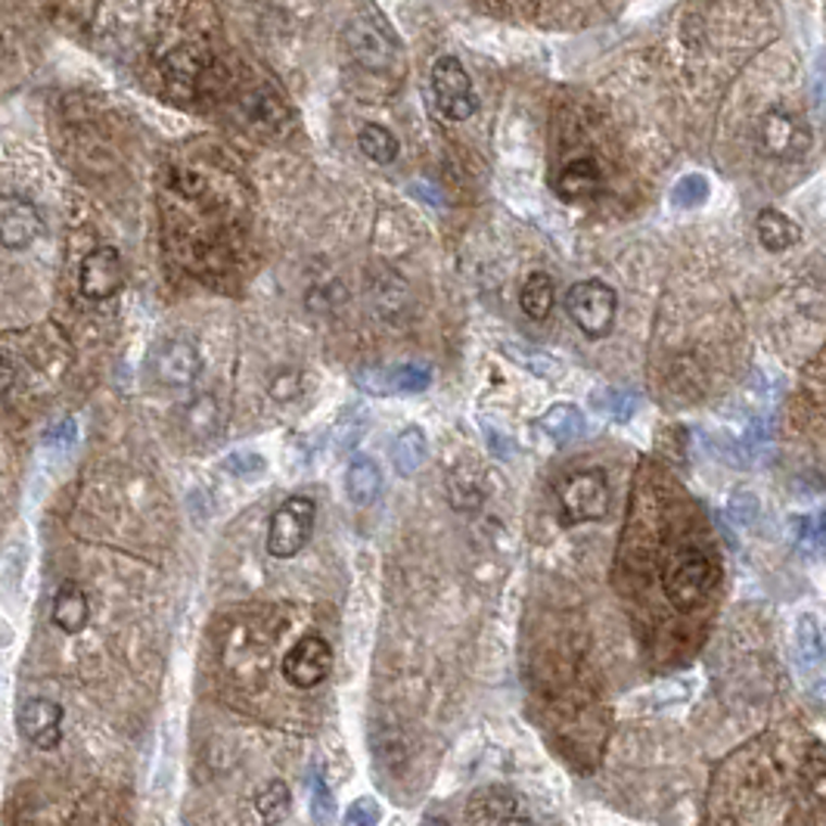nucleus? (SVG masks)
Instances as JSON below:
<instances>
[{
    "label": "nucleus",
    "instance_id": "17",
    "mask_svg": "<svg viewBox=\"0 0 826 826\" xmlns=\"http://www.w3.org/2000/svg\"><path fill=\"white\" fill-rule=\"evenodd\" d=\"M755 230H759L761 246L767 252H786L802 239L799 224L789 215H783L780 209H761L759 217H755Z\"/></svg>",
    "mask_w": 826,
    "mask_h": 826
},
{
    "label": "nucleus",
    "instance_id": "24",
    "mask_svg": "<svg viewBox=\"0 0 826 826\" xmlns=\"http://www.w3.org/2000/svg\"><path fill=\"white\" fill-rule=\"evenodd\" d=\"M242 103L249 109L252 122H259L264 128H283V122H286V107H283L277 93H271V90H252Z\"/></svg>",
    "mask_w": 826,
    "mask_h": 826
},
{
    "label": "nucleus",
    "instance_id": "7",
    "mask_svg": "<svg viewBox=\"0 0 826 826\" xmlns=\"http://www.w3.org/2000/svg\"><path fill=\"white\" fill-rule=\"evenodd\" d=\"M329 672H333V647L321 634H304L302 640L283 655V677L299 690L321 687Z\"/></svg>",
    "mask_w": 826,
    "mask_h": 826
},
{
    "label": "nucleus",
    "instance_id": "26",
    "mask_svg": "<svg viewBox=\"0 0 826 826\" xmlns=\"http://www.w3.org/2000/svg\"><path fill=\"white\" fill-rule=\"evenodd\" d=\"M672 199L677 209H696L709 199V180L702 174H687L674 184Z\"/></svg>",
    "mask_w": 826,
    "mask_h": 826
},
{
    "label": "nucleus",
    "instance_id": "27",
    "mask_svg": "<svg viewBox=\"0 0 826 826\" xmlns=\"http://www.w3.org/2000/svg\"><path fill=\"white\" fill-rule=\"evenodd\" d=\"M481 799L485 802V811H481V817L485 821H506V817H513L516 814V802H510V792L506 789H500V786H491V789H485V792H478L476 802Z\"/></svg>",
    "mask_w": 826,
    "mask_h": 826
},
{
    "label": "nucleus",
    "instance_id": "32",
    "mask_svg": "<svg viewBox=\"0 0 826 826\" xmlns=\"http://www.w3.org/2000/svg\"><path fill=\"white\" fill-rule=\"evenodd\" d=\"M811 538H814L817 547L824 543V525H821V516H814V520H799V543L808 547Z\"/></svg>",
    "mask_w": 826,
    "mask_h": 826
},
{
    "label": "nucleus",
    "instance_id": "37",
    "mask_svg": "<svg viewBox=\"0 0 826 826\" xmlns=\"http://www.w3.org/2000/svg\"><path fill=\"white\" fill-rule=\"evenodd\" d=\"M498 826H535V824H531V821H525V817H516V814H513V817L500 821Z\"/></svg>",
    "mask_w": 826,
    "mask_h": 826
},
{
    "label": "nucleus",
    "instance_id": "31",
    "mask_svg": "<svg viewBox=\"0 0 826 826\" xmlns=\"http://www.w3.org/2000/svg\"><path fill=\"white\" fill-rule=\"evenodd\" d=\"M224 466L234 473V476H261L264 473V460L259 454H234L224 460Z\"/></svg>",
    "mask_w": 826,
    "mask_h": 826
},
{
    "label": "nucleus",
    "instance_id": "29",
    "mask_svg": "<svg viewBox=\"0 0 826 826\" xmlns=\"http://www.w3.org/2000/svg\"><path fill=\"white\" fill-rule=\"evenodd\" d=\"M379 804L373 799H358L346 811V826H379Z\"/></svg>",
    "mask_w": 826,
    "mask_h": 826
},
{
    "label": "nucleus",
    "instance_id": "11",
    "mask_svg": "<svg viewBox=\"0 0 826 826\" xmlns=\"http://www.w3.org/2000/svg\"><path fill=\"white\" fill-rule=\"evenodd\" d=\"M41 237V215L25 196H0V246L10 252L28 249Z\"/></svg>",
    "mask_w": 826,
    "mask_h": 826
},
{
    "label": "nucleus",
    "instance_id": "33",
    "mask_svg": "<svg viewBox=\"0 0 826 826\" xmlns=\"http://www.w3.org/2000/svg\"><path fill=\"white\" fill-rule=\"evenodd\" d=\"M299 389H302L299 373H283L280 379L274 383V398H277V401H286L289 395H299Z\"/></svg>",
    "mask_w": 826,
    "mask_h": 826
},
{
    "label": "nucleus",
    "instance_id": "5",
    "mask_svg": "<svg viewBox=\"0 0 826 826\" xmlns=\"http://www.w3.org/2000/svg\"><path fill=\"white\" fill-rule=\"evenodd\" d=\"M560 513L565 525L597 522L609 513V478L603 470H578L563 478L560 491Z\"/></svg>",
    "mask_w": 826,
    "mask_h": 826
},
{
    "label": "nucleus",
    "instance_id": "14",
    "mask_svg": "<svg viewBox=\"0 0 826 826\" xmlns=\"http://www.w3.org/2000/svg\"><path fill=\"white\" fill-rule=\"evenodd\" d=\"M370 376H376V383L364 386L373 395H416L433 386V373L420 364H398L389 370H373Z\"/></svg>",
    "mask_w": 826,
    "mask_h": 826
},
{
    "label": "nucleus",
    "instance_id": "35",
    "mask_svg": "<svg viewBox=\"0 0 826 826\" xmlns=\"http://www.w3.org/2000/svg\"><path fill=\"white\" fill-rule=\"evenodd\" d=\"M13 383H16V367H13V364L0 354V395L13 389Z\"/></svg>",
    "mask_w": 826,
    "mask_h": 826
},
{
    "label": "nucleus",
    "instance_id": "9",
    "mask_svg": "<svg viewBox=\"0 0 826 826\" xmlns=\"http://www.w3.org/2000/svg\"><path fill=\"white\" fill-rule=\"evenodd\" d=\"M122 286H125V261L118 255V249L100 246L87 252L78 267V289L87 302H107L122 292Z\"/></svg>",
    "mask_w": 826,
    "mask_h": 826
},
{
    "label": "nucleus",
    "instance_id": "20",
    "mask_svg": "<svg viewBox=\"0 0 826 826\" xmlns=\"http://www.w3.org/2000/svg\"><path fill=\"white\" fill-rule=\"evenodd\" d=\"M538 426H541V433L547 438H553L556 445H563V441H572V438H578V435L585 433V416H581V411L575 404H553L550 411L541 413Z\"/></svg>",
    "mask_w": 826,
    "mask_h": 826
},
{
    "label": "nucleus",
    "instance_id": "2",
    "mask_svg": "<svg viewBox=\"0 0 826 826\" xmlns=\"http://www.w3.org/2000/svg\"><path fill=\"white\" fill-rule=\"evenodd\" d=\"M715 581L717 568L712 563V556L696 550V547L680 550L672 560V565L665 568V575H662L665 597L677 612H693V609L702 606Z\"/></svg>",
    "mask_w": 826,
    "mask_h": 826
},
{
    "label": "nucleus",
    "instance_id": "22",
    "mask_svg": "<svg viewBox=\"0 0 826 826\" xmlns=\"http://www.w3.org/2000/svg\"><path fill=\"white\" fill-rule=\"evenodd\" d=\"M289 808H292V796H289V786L283 780H271L267 786H261V792L255 796V811H259L264 826L283 824Z\"/></svg>",
    "mask_w": 826,
    "mask_h": 826
},
{
    "label": "nucleus",
    "instance_id": "6",
    "mask_svg": "<svg viewBox=\"0 0 826 826\" xmlns=\"http://www.w3.org/2000/svg\"><path fill=\"white\" fill-rule=\"evenodd\" d=\"M433 97L438 112L448 122H466L470 115H476V93L473 82L466 75L463 63L456 57H438L433 65Z\"/></svg>",
    "mask_w": 826,
    "mask_h": 826
},
{
    "label": "nucleus",
    "instance_id": "25",
    "mask_svg": "<svg viewBox=\"0 0 826 826\" xmlns=\"http://www.w3.org/2000/svg\"><path fill=\"white\" fill-rule=\"evenodd\" d=\"M593 408L612 416V420H628L630 413L637 411V395L628 389H618V386H609V389L593 391Z\"/></svg>",
    "mask_w": 826,
    "mask_h": 826
},
{
    "label": "nucleus",
    "instance_id": "28",
    "mask_svg": "<svg viewBox=\"0 0 826 826\" xmlns=\"http://www.w3.org/2000/svg\"><path fill=\"white\" fill-rule=\"evenodd\" d=\"M187 423H190V429H196L199 435H212L217 429V408L215 401L209 398V395H202L199 401L190 404V411H187Z\"/></svg>",
    "mask_w": 826,
    "mask_h": 826
},
{
    "label": "nucleus",
    "instance_id": "13",
    "mask_svg": "<svg viewBox=\"0 0 826 826\" xmlns=\"http://www.w3.org/2000/svg\"><path fill=\"white\" fill-rule=\"evenodd\" d=\"M603 187V172L593 159H572L568 165H563V172L556 174L553 180V193L560 196L563 202L575 205V202H587L600 193Z\"/></svg>",
    "mask_w": 826,
    "mask_h": 826
},
{
    "label": "nucleus",
    "instance_id": "18",
    "mask_svg": "<svg viewBox=\"0 0 826 826\" xmlns=\"http://www.w3.org/2000/svg\"><path fill=\"white\" fill-rule=\"evenodd\" d=\"M426 456H429V441L420 426H408L398 433L395 445H391V463H395L398 476H413L426 463Z\"/></svg>",
    "mask_w": 826,
    "mask_h": 826
},
{
    "label": "nucleus",
    "instance_id": "30",
    "mask_svg": "<svg viewBox=\"0 0 826 826\" xmlns=\"http://www.w3.org/2000/svg\"><path fill=\"white\" fill-rule=\"evenodd\" d=\"M804 777L814 783V796H817V802H821V799H824V777H826L824 746H821V742L811 749V755H808V761H804Z\"/></svg>",
    "mask_w": 826,
    "mask_h": 826
},
{
    "label": "nucleus",
    "instance_id": "16",
    "mask_svg": "<svg viewBox=\"0 0 826 826\" xmlns=\"http://www.w3.org/2000/svg\"><path fill=\"white\" fill-rule=\"evenodd\" d=\"M346 495L354 506H370L373 500L383 495V473L370 456H354L348 463L346 473Z\"/></svg>",
    "mask_w": 826,
    "mask_h": 826
},
{
    "label": "nucleus",
    "instance_id": "4",
    "mask_svg": "<svg viewBox=\"0 0 826 826\" xmlns=\"http://www.w3.org/2000/svg\"><path fill=\"white\" fill-rule=\"evenodd\" d=\"M317 516V503L308 495H292L274 510L271 525H267V553L277 560H292L302 553V547L311 538Z\"/></svg>",
    "mask_w": 826,
    "mask_h": 826
},
{
    "label": "nucleus",
    "instance_id": "12",
    "mask_svg": "<svg viewBox=\"0 0 826 826\" xmlns=\"http://www.w3.org/2000/svg\"><path fill=\"white\" fill-rule=\"evenodd\" d=\"M63 709L50 699H32L20 712V727L38 749H57L63 739Z\"/></svg>",
    "mask_w": 826,
    "mask_h": 826
},
{
    "label": "nucleus",
    "instance_id": "34",
    "mask_svg": "<svg viewBox=\"0 0 826 826\" xmlns=\"http://www.w3.org/2000/svg\"><path fill=\"white\" fill-rule=\"evenodd\" d=\"M174 184H177V190H180L184 196H196L199 190H202V177L193 172H177Z\"/></svg>",
    "mask_w": 826,
    "mask_h": 826
},
{
    "label": "nucleus",
    "instance_id": "38",
    "mask_svg": "<svg viewBox=\"0 0 826 826\" xmlns=\"http://www.w3.org/2000/svg\"><path fill=\"white\" fill-rule=\"evenodd\" d=\"M420 826H451V824H448V821H441V817H426Z\"/></svg>",
    "mask_w": 826,
    "mask_h": 826
},
{
    "label": "nucleus",
    "instance_id": "10",
    "mask_svg": "<svg viewBox=\"0 0 826 826\" xmlns=\"http://www.w3.org/2000/svg\"><path fill=\"white\" fill-rule=\"evenodd\" d=\"M152 376L168 386V389H190L199 373H202V358L193 342L187 339H165L159 342L150 358Z\"/></svg>",
    "mask_w": 826,
    "mask_h": 826
},
{
    "label": "nucleus",
    "instance_id": "3",
    "mask_svg": "<svg viewBox=\"0 0 826 826\" xmlns=\"http://www.w3.org/2000/svg\"><path fill=\"white\" fill-rule=\"evenodd\" d=\"M565 314L587 339H593V342L606 339L615 326V314H618V292H615V286L597 280V277L575 283L565 292Z\"/></svg>",
    "mask_w": 826,
    "mask_h": 826
},
{
    "label": "nucleus",
    "instance_id": "23",
    "mask_svg": "<svg viewBox=\"0 0 826 826\" xmlns=\"http://www.w3.org/2000/svg\"><path fill=\"white\" fill-rule=\"evenodd\" d=\"M448 495H451V503L456 510H478L481 500H485V491H481V476L478 473H470V470H451L448 476Z\"/></svg>",
    "mask_w": 826,
    "mask_h": 826
},
{
    "label": "nucleus",
    "instance_id": "36",
    "mask_svg": "<svg viewBox=\"0 0 826 826\" xmlns=\"http://www.w3.org/2000/svg\"><path fill=\"white\" fill-rule=\"evenodd\" d=\"M47 441H60V445H68V441H75V423H68V420H65L63 426L50 429V433H47Z\"/></svg>",
    "mask_w": 826,
    "mask_h": 826
},
{
    "label": "nucleus",
    "instance_id": "1",
    "mask_svg": "<svg viewBox=\"0 0 826 826\" xmlns=\"http://www.w3.org/2000/svg\"><path fill=\"white\" fill-rule=\"evenodd\" d=\"M346 50L351 53V60L358 65H364L367 72L376 75H398L404 72V50L398 35L391 32L389 20L376 10V7H364L358 16H351L346 22Z\"/></svg>",
    "mask_w": 826,
    "mask_h": 826
},
{
    "label": "nucleus",
    "instance_id": "21",
    "mask_svg": "<svg viewBox=\"0 0 826 826\" xmlns=\"http://www.w3.org/2000/svg\"><path fill=\"white\" fill-rule=\"evenodd\" d=\"M358 150L364 152L370 162H376V165H389V162L398 159L401 143H398V137L389 128H383L376 122H367L364 128L358 130Z\"/></svg>",
    "mask_w": 826,
    "mask_h": 826
},
{
    "label": "nucleus",
    "instance_id": "8",
    "mask_svg": "<svg viewBox=\"0 0 826 826\" xmlns=\"http://www.w3.org/2000/svg\"><path fill=\"white\" fill-rule=\"evenodd\" d=\"M755 140H759V150L771 159H802L811 147V137L802 122L783 109H771L761 115Z\"/></svg>",
    "mask_w": 826,
    "mask_h": 826
},
{
    "label": "nucleus",
    "instance_id": "15",
    "mask_svg": "<svg viewBox=\"0 0 826 826\" xmlns=\"http://www.w3.org/2000/svg\"><path fill=\"white\" fill-rule=\"evenodd\" d=\"M87 618H90V603H87L85 590L75 581H65L53 597V625L63 634H78L85 630Z\"/></svg>",
    "mask_w": 826,
    "mask_h": 826
},
{
    "label": "nucleus",
    "instance_id": "19",
    "mask_svg": "<svg viewBox=\"0 0 826 826\" xmlns=\"http://www.w3.org/2000/svg\"><path fill=\"white\" fill-rule=\"evenodd\" d=\"M553 302H556V286H553V277L550 274H531L528 280L522 283V292H520V304L522 311H525V317H531V321H547L550 317V311H553Z\"/></svg>",
    "mask_w": 826,
    "mask_h": 826
}]
</instances>
